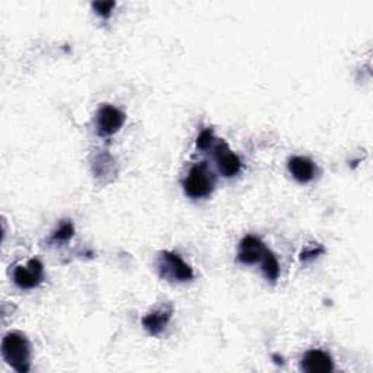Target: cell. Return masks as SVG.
Returning <instances> with one entry per match:
<instances>
[{"mask_svg":"<svg viewBox=\"0 0 373 373\" xmlns=\"http://www.w3.org/2000/svg\"><path fill=\"white\" fill-rule=\"evenodd\" d=\"M92 171L95 172V175L98 178H107L108 175H111L113 178L115 177L117 168H115V162L111 158V155L106 153H99L94 158V163H92Z\"/></svg>","mask_w":373,"mask_h":373,"instance_id":"obj_11","label":"cell"},{"mask_svg":"<svg viewBox=\"0 0 373 373\" xmlns=\"http://www.w3.org/2000/svg\"><path fill=\"white\" fill-rule=\"evenodd\" d=\"M213 151H215V159H216L217 170L225 178H232L241 172L242 162H241L239 156L229 149L227 143H225V141L216 143Z\"/></svg>","mask_w":373,"mask_h":373,"instance_id":"obj_5","label":"cell"},{"mask_svg":"<svg viewBox=\"0 0 373 373\" xmlns=\"http://www.w3.org/2000/svg\"><path fill=\"white\" fill-rule=\"evenodd\" d=\"M215 134L212 129H204L200 136L197 137V148L200 151H209L210 148H215Z\"/></svg>","mask_w":373,"mask_h":373,"instance_id":"obj_14","label":"cell"},{"mask_svg":"<svg viewBox=\"0 0 373 373\" xmlns=\"http://www.w3.org/2000/svg\"><path fill=\"white\" fill-rule=\"evenodd\" d=\"M124 122H126V114L108 103H103L96 113V129L98 134L102 137L113 136L120 132Z\"/></svg>","mask_w":373,"mask_h":373,"instance_id":"obj_4","label":"cell"},{"mask_svg":"<svg viewBox=\"0 0 373 373\" xmlns=\"http://www.w3.org/2000/svg\"><path fill=\"white\" fill-rule=\"evenodd\" d=\"M324 253V248L321 245H312L306 248V250L301 254V260L302 261H309V260H314L318 255H321Z\"/></svg>","mask_w":373,"mask_h":373,"instance_id":"obj_16","label":"cell"},{"mask_svg":"<svg viewBox=\"0 0 373 373\" xmlns=\"http://www.w3.org/2000/svg\"><path fill=\"white\" fill-rule=\"evenodd\" d=\"M302 369L308 373H328L334 370V363L325 351L310 350L302 359Z\"/></svg>","mask_w":373,"mask_h":373,"instance_id":"obj_9","label":"cell"},{"mask_svg":"<svg viewBox=\"0 0 373 373\" xmlns=\"http://www.w3.org/2000/svg\"><path fill=\"white\" fill-rule=\"evenodd\" d=\"M287 170L298 182L302 184L312 181L317 174L315 163L305 156H293L292 159H289Z\"/></svg>","mask_w":373,"mask_h":373,"instance_id":"obj_10","label":"cell"},{"mask_svg":"<svg viewBox=\"0 0 373 373\" xmlns=\"http://www.w3.org/2000/svg\"><path fill=\"white\" fill-rule=\"evenodd\" d=\"M73 234H75L73 223L66 220V222H63L58 226V229L53 235V239L58 241V242H66V241H69L73 236Z\"/></svg>","mask_w":373,"mask_h":373,"instance_id":"obj_13","label":"cell"},{"mask_svg":"<svg viewBox=\"0 0 373 373\" xmlns=\"http://www.w3.org/2000/svg\"><path fill=\"white\" fill-rule=\"evenodd\" d=\"M267 251H268L267 246L263 244L261 239H258L257 236H253V235H248L239 244L238 260L242 264L253 265V264L261 263Z\"/></svg>","mask_w":373,"mask_h":373,"instance_id":"obj_7","label":"cell"},{"mask_svg":"<svg viewBox=\"0 0 373 373\" xmlns=\"http://www.w3.org/2000/svg\"><path fill=\"white\" fill-rule=\"evenodd\" d=\"M174 309L172 306L168 305H163L160 308H158L156 310H152L151 314H148L141 320V324L144 327V329L148 331L151 336H159L160 333H163L165 328H167L171 317H172Z\"/></svg>","mask_w":373,"mask_h":373,"instance_id":"obj_8","label":"cell"},{"mask_svg":"<svg viewBox=\"0 0 373 373\" xmlns=\"http://www.w3.org/2000/svg\"><path fill=\"white\" fill-rule=\"evenodd\" d=\"M215 175L209 165L200 162L190 170L189 175L184 179V191L191 198H204L210 196L215 189Z\"/></svg>","mask_w":373,"mask_h":373,"instance_id":"obj_2","label":"cell"},{"mask_svg":"<svg viewBox=\"0 0 373 373\" xmlns=\"http://www.w3.org/2000/svg\"><path fill=\"white\" fill-rule=\"evenodd\" d=\"M43 264L34 258L27 265H18L13 272V282L20 289H34L43 280Z\"/></svg>","mask_w":373,"mask_h":373,"instance_id":"obj_6","label":"cell"},{"mask_svg":"<svg viewBox=\"0 0 373 373\" xmlns=\"http://www.w3.org/2000/svg\"><path fill=\"white\" fill-rule=\"evenodd\" d=\"M158 270L162 279L168 282H190L194 277L193 268L171 251H163L158 258Z\"/></svg>","mask_w":373,"mask_h":373,"instance_id":"obj_3","label":"cell"},{"mask_svg":"<svg viewBox=\"0 0 373 373\" xmlns=\"http://www.w3.org/2000/svg\"><path fill=\"white\" fill-rule=\"evenodd\" d=\"M2 355L8 362L19 373H27L30 370V358L31 347L28 339L20 333H9L5 336L2 343Z\"/></svg>","mask_w":373,"mask_h":373,"instance_id":"obj_1","label":"cell"},{"mask_svg":"<svg viewBox=\"0 0 373 373\" xmlns=\"http://www.w3.org/2000/svg\"><path fill=\"white\" fill-rule=\"evenodd\" d=\"M261 268H263V273L265 276L267 280L270 282H276L280 276V264L276 258V255L268 250L261 261Z\"/></svg>","mask_w":373,"mask_h":373,"instance_id":"obj_12","label":"cell"},{"mask_svg":"<svg viewBox=\"0 0 373 373\" xmlns=\"http://www.w3.org/2000/svg\"><path fill=\"white\" fill-rule=\"evenodd\" d=\"M92 8L96 11V13L102 18H110L113 9L115 8V2H95Z\"/></svg>","mask_w":373,"mask_h":373,"instance_id":"obj_15","label":"cell"}]
</instances>
